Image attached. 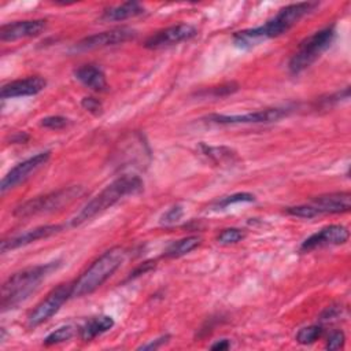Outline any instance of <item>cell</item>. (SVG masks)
<instances>
[{"mask_svg": "<svg viewBox=\"0 0 351 351\" xmlns=\"http://www.w3.org/2000/svg\"><path fill=\"white\" fill-rule=\"evenodd\" d=\"M317 7H318L317 1H303V3H293V4L285 5L265 25L254 29L237 32L233 37L234 44L241 48H250L261 43L262 40L278 37L287 33L304 15L310 14Z\"/></svg>", "mask_w": 351, "mask_h": 351, "instance_id": "obj_1", "label": "cell"}, {"mask_svg": "<svg viewBox=\"0 0 351 351\" xmlns=\"http://www.w3.org/2000/svg\"><path fill=\"white\" fill-rule=\"evenodd\" d=\"M59 262L30 266L10 276L1 285V310H10L25 302L53 270Z\"/></svg>", "mask_w": 351, "mask_h": 351, "instance_id": "obj_2", "label": "cell"}, {"mask_svg": "<svg viewBox=\"0 0 351 351\" xmlns=\"http://www.w3.org/2000/svg\"><path fill=\"white\" fill-rule=\"evenodd\" d=\"M144 186V182L137 176H122L103 188L95 197H92L70 221L71 226H80L84 222L92 219L97 214L112 207L121 199L128 195L138 193Z\"/></svg>", "mask_w": 351, "mask_h": 351, "instance_id": "obj_3", "label": "cell"}, {"mask_svg": "<svg viewBox=\"0 0 351 351\" xmlns=\"http://www.w3.org/2000/svg\"><path fill=\"white\" fill-rule=\"evenodd\" d=\"M125 251L121 247H114L103 252L80 277L73 282L71 298H81L95 292L101 287L122 265Z\"/></svg>", "mask_w": 351, "mask_h": 351, "instance_id": "obj_4", "label": "cell"}, {"mask_svg": "<svg viewBox=\"0 0 351 351\" xmlns=\"http://www.w3.org/2000/svg\"><path fill=\"white\" fill-rule=\"evenodd\" d=\"M82 193H84V189L80 185L62 188V189L49 192L47 195L33 197L19 206H16L14 208L12 214L18 218H27V217H34V215H41V214H49V213L62 210L63 207L71 204Z\"/></svg>", "mask_w": 351, "mask_h": 351, "instance_id": "obj_5", "label": "cell"}, {"mask_svg": "<svg viewBox=\"0 0 351 351\" xmlns=\"http://www.w3.org/2000/svg\"><path fill=\"white\" fill-rule=\"evenodd\" d=\"M335 36V26H326L306 37L289 59L288 69L291 74L296 75L308 69L332 45Z\"/></svg>", "mask_w": 351, "mask_h": 351, "instance_id": "obj_6", "label": "cell"}, {"mask_svg": "<svg viewBox=\"0 0 351 351\" xmlns=\"http://www.w3.org/2000/svg\"><path fill=\"white\" fill-rule=\"evenodd\" d=\"M73 293V282H64L53 288L27 315V326L36 328L45 321H48L52 315H55L60 307L71 298Z\"/></svg>", "mask_w": 351, "mask_h": 351, "instance_id": "obj_7", "label": "cell"}, {"mask_svg": "<svg viewBox=\"0 0 351 351\" xmlns=\"http://www.w3.org/2000/svg\"><path fill=\"white\" fill-rule=\"evenodd\" d=\"M134 36H136V30L132 27H128V26L114 27L106 32H100V33H95L84 37L82 40L75 43L74 51L85 52V51H92L97 48L118 45L133 38Z\"/></svg>", "mask_w": 351, "mask_h": 351, "instance_id": "obj_8", "label": "cell"}, {"mask_svg": "<svg viewBox=\"0 0 351 351\" xmlns=\"http://www.w3.org/2000/svg\"><path fill=\"white\" fill-rule=\"evenodd\" d=\"M49 156H51L49 151L38 152L34 156L27 158L23 162L14 166L1 180V184H0L1 193H5L7 191L15 188L16 185L25 182L29 177H32L38 169H41L48 162Z\"/></svg>", "mask_w": 351, "mask_h": 351, "instance_id": "obj_9", "label": "cell"}, {"mask_svg": "<svg viewBox=\"0 0 351 351\" xmlns=\"http://www.w3.org/2000/svg\"><path fill=\"white\" fill-rule=\"evenodd\" d=\"M288 114V108H266L247 114H211L206 119L219 125H240V123H270L281 119Z\"/></svg>", "mask_w": 351, "mask_h": 351, "instance_id": "obj_10", "label": "cell"}, {"mask_svg": "<svg viewBox=\"0 0 351 351\" xmlns=\"http://www.w3.org/2000/svg\"><path fill=\"white\" fill-rule=\"evenodd\" d=\"M196 34H197V30L195 26H192L189 23H178V25L165 27V29L154 33L152 36H149L145 40L144 47L149 48V49L166 48V47L176 45L178 43L186 41V40L195 37Z\"/></svg>", "mask_w": 351, "mask_h": 351, "instance_id": "obj_11", "label": "cell"}, {"mask_svg": "<svg viewBox=\"0 0 351 351\" xmlns=\"http://www.w3.org/2000/svg\"><path fill=\"white\" fill-rule=\"evenodd\" d=\"M350 237V232L346 226L333 223L322 228L321 230L308 236L300 245L302 252H310L317 248L328 247V245H340L347 243Z\"/></svg>", "mask_w": 351, "mask_h": 351, "instance_id": "obj_12", "label": "cell"}, {"mask_svg": "<svg viewBox=\"0 0 351 351\" xmlns=\"http://www.w3.org/2000/svg\"><path fill=\"white\" fill-rule=\"evenodd\" d=\"M45 26V19H29L7 23L0 27V38L1 41H15L27 37H36L43 33Z\"/></svg>", "mask_w": 351, "mask_h": 351, "instance_id": "obj_13", "label": "cell"}, {"mask_svg": "<svg viewBox=\"0 0 351 351\" xmlns=\"http://www.w3.org/2000/svg\"><path fill=\"white\" fill-rule=\"evenodd\" d=\"M62 228H63L62 225H43V226H37L34 229L26 230V232L21 233V234L4 239L1 241V252L4 254L7 251H10V250H15V248L27 245L30 243H34L37 240L51 237V236L59 233L62 230Z\"/></svg>", "mask_w": 351, "mask_h": 351, "instance_id": "obj_14", "label": "cell"}, {"mask_svg": "<svg viewBox=\"0 0 351 351\" xmlns=\"http://www.w3.org/2000/svg\"><path fill=\"white\" fill-rule=\"evenodd\" d=\"M47 85L45 78L41 75H32L21 80L11 81L1 88V99H12V97H23V96H34L40 93Z\"/></svg>", "mask_w": 351, "mask_h": 351, "instance_id": "obj_15", "label": "cell"}, {"mask_svg": "<svg viewBox=\"0 0 351 351\" xmlns=\"http://www.w3.org/2000/svg\"><path fill=\"white\" fill-rule=\"evenodd\" d=\"M311 206L315 207L319 214H339L346 213L351 208V195L350 192H335L321 195L311 200Z\"/></svg>", "mask_w": 351, "mask_h": 351, "instance_id": "obj_16", "label": "cell"}, {"mask_svg": "<svg viewBox=\"0 0 351 351\" xmlns=\"http://www.w3.org/2000/svg\"><path fill=\"white\" fill-rule=\"evenodd\" d=\"M74 77L86 88L101 92L107 88V81L103 70L95 64H84L74 71Z\"/></svg>", "mask_w": 351, "mask_h": 351, "instance_id": "obj_17", "label": "cell"}, {"mask_svg": "<svg viewBox=\"0 0 351 351\" xmlns=\"http://www.w3.org/2000/svg\"><path fill=\"white\" fill-rule=\"evenodd\" d=\"M144 7L137 3V1H126L122 4L111 5L106 8L101 14V19L107 22H119V21H126L134 16H138L144 14Z\"/></svg>", "mask_w": 351, "mask_h": 351, "instance_id": "obj_18", "label": "cell"}, {"mask_svg": "<svg viewBox=\"0 0 351 351\" xmlns=\"http://www.w3.org/2000/svg\"><path fill=\"white\" fill-rule=\"evenodd\" d=\"M114 326V319L110 315H100L89 319L81 329L80 336L84 341H89L99 335H103L104 332L110 330Z\"/></svg>", "mask_w": 351, "mask_h": 351, "instance_id": "obj_19", "label": "cell"}, {"mask_svg": "<svg viewBox=\"0 0 351 351\" xmlns=\"http://www.w3.org/2000/svg\"><path fill=\"white\" fill-rule=\"evenodd\" d=\"M200 244V237L199 236H188L184 237L176 243H173L166 251L165 256L167 258H180L182 255H186L192 250H195Z\"/></svg>", "mask_w": 351, "mask_h": 351, "instance_id": "obj_20", "label": "cell"}, {"mask_svg": "<svg viewBox=\"0 0 351 351\" xmlns=\"http://www.w3.org/2000/svg\"><path fill=\"white\" fill-rule=\"evenodd\" d=\"M324 333V329L319 325H310V326H304L302 328L298 335H296V341L299 344H311L315 340H318Z\"/></svg>", "mask_w": 351, "mask_h": 351, "instance_id": "obj_21", "label": "cell"}, {"mask_svg": "<svg viewBox=\"0 0 351 351\" xmlns=\"http://www.w3.org/2000/svg\"><path fill=\"white\" fill-rule=\"evenodd\" d=\"M74 335V328L70 325L66 326H60L58 329H55L53 332H51L45 339H44V344L45 346H53V344H59V343H64L67 340H70Z\"/></svg>", "mask_w": 351, "mask_h": 351, "instance_id": "obj_22", "label": "cell"}, {"mask_svg": "<svg viewBox=\"0 0 351 351\" xmlns=\"http://www.w3.org/2000/svg\"><path fill=\"white\" fill-rule=\"evenodd\" d=\"M245 237V233L241 230V229H237V228H228V229H223L218 237H217V241L222 245H230V244H236L239 241H241Z\"/></svg>", "mask_w": 351, "mask_h": 351, "instance_id": "obj_23", "label": "cell"}, {"mask_svg": "<svg viewBox=\"0 0 351 351\" xmlns=\"http://www.w3.org/2000/svg\"><path fill=\"white\" fill-rule=\"evenodd\" d=\"M203 152L210 156L211 159L217 160V162H222L225 159H230L236 156V152L232 151L230 148L226 147H207V145H202Z\"/></svg>", "mask_w": 351, "mask_h": 351, "instance_id": "obj_24", "label": "cell"}, {"mask_svg": "<svg viewBox=\"0 0 351 351\" xmlns=\"http://www.w3.org/2000/svg\"><path fill=\"white\" fill-rule=\"evenodd\" d=\"M255 200V196L252 193H248V192H240V193H234V195H230V196H226V197H222L221 200H218L215 203V207L217 208H223V207H228L230 204H234V203H251Z\"/></svg>", "mask_w": 351, "mask_h": 351, "instance_id": "obj_25", "label": "cell"}, {"mask_svg": "<svg viewBox=\"0 0 351 351\" xmlns=\"http://www.w3.org/2000/svg\"><path fill=\"white\" fill-rule=\"evenodd\" d=\"M287 214L292 215V217H299V218H314L318 215L317 210L314 206L311 204H302V206H292V207H287Z\"/></svg>", "mask_w": 351, "mask_h": 351, "instance_id": "obj_26", "label": "cell"}, {"mask_svg": "<svg viewBox=\"0 0 351 351\" xmlns=\"http://www.w3.org/2000/svg\"><path fill=\"white\" fill-rule=\"evenodd\" d=\"M184 215V208L180 204H176L173 207H170L162 217H160V222L165 225H171L178 222Z\"/></svg>", "mask_w": 351, "mask_h": 351, "instance_id": "obj_27", "label": "cell"}, {"mask_svg": "<svg viewBox=\"0 0 351 351\" xmlns=\"http://www.w3.org/2000/svg\"><path fill=\"white\" fill-rule=\"evenodd\" d=\"M67 123H69V119L64 118V117H60V115H49V117L43 118L41 122H40L41 126L48 128V129H53V130L63 129L64 126H67Z\"/></svg>", "mask_w": 351, "mask_h": 351, "instance_id": "obj_28", "label": "cell"}, {"mask_svg": "<svg viewBox=\"0 0 351 351\" xmlns=\"http://www.w3.org/2000/svg\"><path fill=\"white\" fill-rule=\"evenodd\" d=\"M344 343H346V336L341 330H337V332H333L329 337H328V341H326V346L325 348L326 350H340L344 347Z\"/></svg>", "mask_w": 351, "mask_h": 351, "instance_id": "obj_29", "label": "cell"}, {"mask_svg": "<svg viewBox=\"0 0 351 351\" xmlns=\"http://www.w3.org/2000/svg\"><path fill=\"white\" fill-rule=\"evenodd\" d=\"M239 89V85L234 82H228V84H222L219 86H214L210 90V95L215 96V97H223L228 95H232L233 92H236Z\"/></svg>", "mask_w": 351, "mask_h": 351, "instance_id": "obj_30", "label": "cell"}, {"mask_svg": "<svg viewBox=\"0 0 351 351\" xmlns=\"http://www.w3.org/2000/svg\"><path fill=\"white\" fill-rule=\"evenodd\" d=\"M81 106H82L86 111H89V112H92V114H95V115H99V114L101 112V110H103L100 100L96 99V97H92V96H85V97H82Z\"/></svg>", "mask_w": 351, "mask_h": 351, "instance_id": "obj_31", "label": "cell"}, {"mask_svg": "<svg viewBox=\"0 0 351 351\" xmlns=\"http://www.w3.org/2000/svg\"><path fill=\"white\" fill-rule=\"evenodd\" d=\"M167 340H169V336H167V335H166V336H162V337H159V339H156V340H154V341H151V343H148V344L141 346L140 350H156V348H159L160 346H163L165 343H167Z\"/></svg>", "mask_w": 351, "mask_h": 351, "instance_id": "obj_32", "label": "cell"}, {"mask_svg": "<svg viewBox=\"0 0 351 351\" xmlns=\"http://www.w3.org/2000/svg\"><path fill=\"white\" fill-rule=\"evenodd\" d=\"M210 348L211 350H218V351H225V350L230 348V341L228 339H222V340H218L217 343H214Z\"/></svg>", "mask_w": 351, "mask_h": 351, "instance_id": "obj_33", "label": "cell"}]
</instances>
